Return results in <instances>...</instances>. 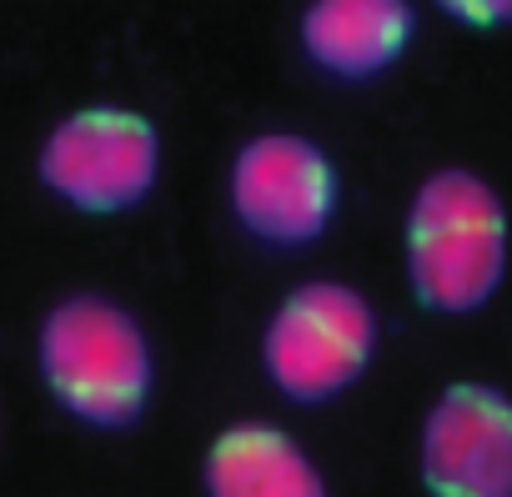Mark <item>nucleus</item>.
<instances>
[{"instance_id": "nucleus-4", "label": "nucleus", "mask_w": 512, "mask_h": 497, "mask_svg": "<svg viewBox=\"0 0 512 497\" xmlns=\"http://www.w3.org/2000/svg\"><path fill=\"white\" fill-rule=\"evenodd\" d=\"M161 166V146L151 121L136 111H76L61 121L41 151V176L56 196L81 211H126L136 206Z\"/></svg>"}, {"instance_id": "nucleus-8", "label": "nucleus", "mask_w": 512, "mask_h": 497, "mask_svg": "<svg viewBox=\"0 0 512 497\" xmlns=\"http://www.w3.org/2000/svg\"><path fill=\"white\" fill-rule=\"evenodd\" d=\"M211 497H327L317 462L277 427L241 422L206 457Z\"/></svg>"}, {"instance_id": "nucleus-7", "label": "nucleus", "mask_w": 512, "mask_h": 497, "mask_svg": "<svg viewBox=\"0 0 512 497\" xmlns=\"http://www.w3.org/2000/svg\"><path fill=\"white\" fill-rule=\"evenodd\" d=\"M412 26L417 16L407 0H312L302 16V46L322 71L367 81L407 51Z\"/></svg>"}, {"instance_id": "nucleus-1", "label": "nucleus", "mask_w": 512, "mask_h": 497, "mask_svg": "<svg viewBox=\"0 0 512 497\" xmlns=\"http://www.w3.org/2000/svg\"><path fill=\"white\" fill-rule=\"evenodd\" d=\"M507 272L502 196L472 171H437L407 211V277L422 307L462 317L477 312Z\"/></svg>"}, {"instance_id": "nucleus-9", "label": "nucleus", "mask_w": 512, "mask_h": 497, "mask_svg": "<svg viewBox=\"0 0 512 497\" xmlns=\"http://www.w3.org/2000/svg\"><path fill=\"white\" fill-rule=\"evenodd\" d=\"M437 6L462 21V26H477V31H492V26H512V0H437Z\"/></svg>"}, {"instance_id": "nucleus-5", "label": "nucleus", "mask_w": 512, "mask_h": 497, "mask_svg": "<svg viewBox=\"0 0 512 497\" xmlns=\"http://www.w3.org/2000/svg\"><path fill=\"white\" fill-rule=\"evenodd\" d=\"M231 206L251 236L272 246H302L322 236L337 206V171L302 136H256L236 156Z\"/></svg>"}, {"instance_id": "nucleus-6", "label": "nucleus", "mask_w": 512, "mask_h": 497, "mask_svg": "<svg viewBox=\"0 0 512 497\" xmlns=\"http://www.w3.org/2000/svg\"><path fill=\"white\" fill-rule=\"evenodd\" d=\"M422 482L432 497H512V397L457 382L422 427Z\"/></svg>"}, {"instance_id": "nucleus-2", "label": "nucleus", "mask_w": 512, "mask_h": 497, "mask_svg": "<svg viewBox=\"0 0 512 497\" xmlns=\"http://www.w3.org/2000/svg\"><path fill=\"white\" fill-rule=\"evenodd\" d=\"M41 372L66 412L96 427H131L151 392V347L116 302L71 297L41 327Z\"/></svg>"}, {"instance_id": "nucleus-3", "label": "nucleus", "mask_w": 512, "mask_h": 497, "mask_svg": "<svg viewBox=\"0 0 512 497\" xmlns=\"http://www.w3.org/2000/svg\"><path fill=\"white\" fill-rule=\"evenodd\" d=\"M377 347V317L342 282L297 287L267 327V372L297 402H327L352 387Z\"/></svg>"}]
</instances>
